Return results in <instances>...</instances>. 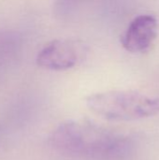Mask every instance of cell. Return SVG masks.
Listing matches in <instances>:
<instances>
[{
  "mask_svg": "<svg viewBox=\"0 0 159 160\" xmlns=\"http://www.w3.org/2000/svg\"><path fill=\"white\" fill-rule=\"evenodd\" d=\"M51 145L59 153L84 160H117L131 152L134 138L87 120L60 124L50 136Z\"/></svg>",
  "mask_w": 159,
  "mask_h": 160,
  "instance_id": "1",
  "label": "cell"
},
{
  "mask_svg": "<svg viewBox=\"0 0 159 160\" xmlns=\"http://www.w3.org/2000/svg\"><path fill=\"white\" fill-rule=\"evenodd\" d=\"M80 0H56V6L61 13H67Z\"/></svg>",
  "mask_w": 159,
  "mask_h": 160,
  "instance_id": "5",
  "label": "cell"
},
{
  "mask_svg": "<svg viewBox=\"0 0 159 160\" xmlns=\"http://www.w3.org/2000/svg\"><path fill=\"white\" fill-rule=\"evenodd\" d=\"M87 107L109 121L124 122L147 118L159 113V98L133 90H112L86 98Z\"/></svg>",
  "mask_w": 159,
  "mask_h": 160,
  "instance_id": "2",
  "label": "cell"
},
{
  "mask_svg": "<svg viewBox=\"0 0 159 160\" xmlns=\"http://www.w3.org/2000/svg\"><path fill=\"white\" fill-rule=\"evenodd\" d=\"M86 52V47L78 40L54 39L37 53V64L49 70H67L80 64Z\"/></svg>",
  "mask_w": 159,
  "mask_h": 160,
  "instance_id": "3",
  "label": "cell"
},
{
  "mask_svg": "<svg viewBox=\"0 0 159 160\" xmlns=\"http://www.w3.org/2000/svg\"><path fill=\"white\" fill-rule=\"evenodd\" d=\"M157 37V21L153 15L142 14L134 18L121 38L123 48L133 53L148 52Z\"/></svg>",
  "mask_w": 159,
  "mask_h": 160,
  "instance_id": "4",
  "label": "cell"
}]
</instances>
